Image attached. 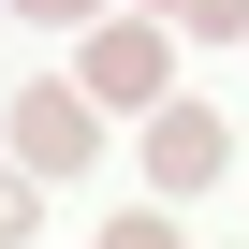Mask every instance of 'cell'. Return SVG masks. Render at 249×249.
Wrapping results in <instances>:
<instances>
[{
  "mask_svg": "<svg viewBox=\"0 0 249 249\" xmlns=\"http://www.w3.org/2000/svg\"><path fill=\"white\" fill-rule=\"evenodd\" d=\"M73 44H88V59H73V88H88V103H161V73H176L147 0H132V15H103V30H73Z\"/></svg>",
  "mask_w": 249,
  "mask_h": 249,
  "instance_id": "obj_1",
  "label": "cell"
},
{
  "mask_svg": "<svg viewBox=\"0 0 249 249\" xmlns=\"http://www.w3.org/2000/svg\"><path fill=\"white\" fill-rule=\"evenodd\" d=\"M88 147H103V103L88 88H15V161L30 176H88Z\"/></svg>",
  "mask_w": 249,
  "mask_h": 249,
  "instance_id": "obj_2",
  "label": "cell"
},
{
  "mask_svg": "<svg viewBox=\"0 0 249 249\" xmlns=\"http://www.w3.org/2000/svg\"><path fill=\"white\" fill-rule=\"evenodd\" d=\"M220 161H234V132L205 103H147V191H205Z\"/></svg>",
  "mask_w": 249,
  "mask_h": 249,
  "instance_id": "obj_3",
  "label": "cell"
},
{
  "mask_svg": "<svg viewBox=\"0 0 249 249\" xmlns=\"http://www.w3.org/2000/svg\"><path fill=\"white\" fill-rule=\"evenodd\" d=\"M161 15H176L191 44H249V0H161Z\"/></svg>",
  "mask_w": 249,
  "mask_h": 249,
  "instance_id": "obj_4",
  "label": "cell"
},
{
  "mask_svg": "<svg viewBox=\"0 0 249 249\" xmlns=\"http://www.w3.org/2000/svg\"><path fill=\"white\" fill-rule=\"evenodd\" d=\"M15 15H30V30H103L117 0H15Z\"/></svg>",
  "mask_w": 249,
  "mask_h": 249,
  "instance_id": "obj_5",
  "label": "cell"
},
{
  "mask_svg": "<svg viewBox=\"0 0 249 249\" xmlns=\"http://www.w3.org/2000/svg\"><path fill=\"white\" fill-rule=\"evenodd\" d=\"M30 220H44V205H30V191H15V176H0V234H30Z\"/></svg>",
  "mask_w": 249,
  "mask_h": 249,
  "instance_id": "obj_6",
  "label": "cell"
}]
</instances>
